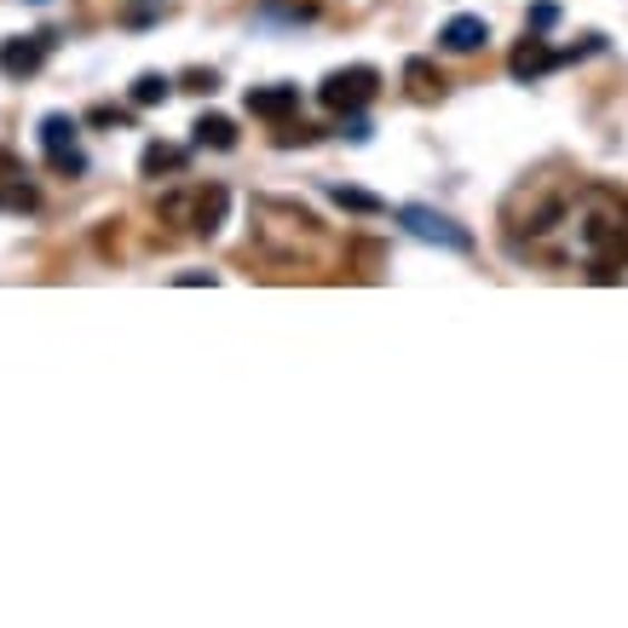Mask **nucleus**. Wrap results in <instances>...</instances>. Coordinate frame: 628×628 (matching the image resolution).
<instances>
[{
    "mask_svg": "<svg viewBox=\"0 0 628 628\" xmlns=\"http://www.w3.org/2000/svg\"><path fill=\"white\" fill-rule=\"evenodd\" d=\"M571 237L582 248V259H611V266H628V196L611 185H582L571 196Z\"/></svg>",
    "mask_w": 628,
    "mask_h": 628,
    "instance_id": "nucleus-1",
    "label": "nucleus"
},
{
    "mask_svg": "<svg viewBox=\"0 0 628 628\" xmlns=\"http://www.w3.org/2000/svg\"><path fill=\"white\" fill-rule=\"evenodd\" d=\"M254 243L266 248L277 266H306V259L323 254L328 230L312 208L301 203H277V196H259L254 203Z\"/></svg>",
    "mask_w": 628,
    "mask_h": 628,
    "instance_id": "nucleus-2",
    "label": "nucleus"
},
{
    "mask_svg": "<svg viewBox=\"0 0 628 628\" xmlns=\"http://www.w3.org/2000/svg\"><path fill=\"white\" fill-rule=\"evenodd\" d=\"M225 208H230V190L225 185H185L174 196H161V219L168 225H185L196 230V237H214V230L225 225Z\"/></svg>",
    "mask_w": 628,
    "mask_h": 628,
    "instance_id": "nucleus-3",
    "label": "nucleus"
},
{
    "mask_svg": "<svg viewBox=\"0 0 628 628\" xmlns=\"http://www.w3.org/2000/svg\"><path fill=\"white\" fill-rule=\"evenodd\" d=\"M375 92H381V70H370V63H352V70H335V76H323V87H317L323 110H341V116L363 110Z\"/></svg>",
    "mask_w": 628,
    "mask_h": 628,
    "instance_id": "nucleus-4",
    "label": "nucleus"
},
{
    "mask_svg": "<svg viewBox=\"0 0 628 628\" xmlns=\"http://www.w3.org/2000/svg\"><path fill=\"white\" fill-rule=\"evenodd\" d=\"M399 225L410 230V237H421V243H444V248H455V254L473 248V230H461L450 214H433V208H421V203L399 208Z\"/></svg>",
    "mask_w": 628,
    "mask_h": 628,
    "instance_id": "nucleus-5",
    "label": "nucleus"
},
{
    "mask_svg": "<svg viewBox=\"0 0 628 628\" xmlns=\"http://www.w3.org/2000/svg\"><path fill=\"white\" fill-rule=\"evenodd\" d=\"M47 52H52V36H7V41H0V76H7V81H29L47 63Z\"/></svg>",
    "mask_w": 628,
    "mask_h": 628,
    "instance_id": "nucleus-6",
    "label": "nucleus"
},
{
    "mask_svg": "<svg viewBox=\"0 0 628 628\" xmlns=\"http://www.w3.org/2000/svg\"><path fill=\"white\" fill-rule=\"evenodd\" d=\"M294 110H301V87H248V116L288 121Z\"/></svg>",
    "mask_w": 628,
    "mask_h": 628,
    "instance_id": "nucleus-7",
    "label": "nucleus"
},
{
    "mask_svg": "<svg viewBox=\"0 0 628 628\" xmlns=\"http://www.w3.org/2000/svg\"><path fill=\"white\" fill-rule=\"evenodd\" d=\"M559 63V52L542 41V36H531V41H519L513 47V58H508V70H513V81H537V76H548Z\"/></svg>",
    "mask_w": 628,
    "mask_h": 628,
    "instance_id": "nucleus-8",
    "label": "nucleus"
},
{
    "mask_svg": "<svg viewBox=\"0 0 628 628\" xmlns=\"http://www.w3.org/2000/svg\"><path fill=\"white\" fill-rule=\"evenodd\" d=\"M439 41H444L450 52H479V47L490 41V23L473 18V12H461V18H450V23L439 29Z\"/></svg>",
    "mask_w": 628,
    "mask_h": 628,
    "instance_id": "nucleus-9",
    "label": "nucleus"
},
{
    "mask_svg": "<svg viewBox=\"0 0 628 628\" xmlns=\"http://www.w3.org/2000/svg\"><path fill=\"white\" fill-rule=\"evenodd\" d=\"M404 87H410L415 105H439L444 98V76L433 70V58H410L404 63Z\"/></svg>",
    "mask_w": 628,
    "mask_h": 628,
    "instance_id": "nucleus-10",
    "label": "nucleus"
},
{
    "mask_svg": "<svg viewBox=\"0 0 628 628\" xmlns=\"http://www.w3.org/2000/svg\"><path fill=\"white\" fill-rule=\"evenodd\" d=\"M190 145L196 150H230V145H237V121H230V116H203L190 127Z\"/></svg>",
    "mask_w": 628,
    "mask_h": 628,
    "instance_id": "nucleus-11",
    "label": "nucleus"
},
{
    "mask_svg": "<svg viewBox=\"0 0 628 628\" xmlns=\"http://www.w3.org/2000/svg\"><path fill=\"white\" fill-rule=\"evenodd\" d=\"M36 203H41V190L29 185V174L0 179V214H36Z\"/></svg>",
    "mask_w": 628,
    "mask_h": 628,
    "instance_id": "nucleus-12",
    "label": "nucleus"
},
{
    "mask_svg": "<svg viewBox=\"0 0 628 628\" xmlns=\"http://www.w3.org/2000/svg\"><path fill=\"white\" fill-rule=\"evenodd\" d=\"M179 168H185V150H179V145H145V156H139V174H145V179L179 174Z\"/></svg>",
    "mask_w": 628,
    "mask_h": 628,
    "instance_id": "nucleus-13",
    "label": "nucleus"
},
{
    "mask_svg": "<svg viewBox=\"0 0 628 628\" xmlns=\"http://www.w3.org/2000/svg\"><path fill=\"white\" fill-rule=\"evenodd\" d=\"M41 145H47V156H58V150H76V116H63V110L41 116Z\"/></svg>",
    "mask_w": 628,
    "mask_h": 628,
    "instance_id": "nucleus-14",
    "label": "nucleus"
},
{
    "mask_svg": "<svg viewBox=\"0 0 628 628\" xmlns=\"http://www.w3.org/2000/svg\"><path fill=\"white\" fill-rule=\"evenodd\" d=\"M168 92H174V81H168V76H161V70H145V76L134 81V105H139V110H150V105H161Z\"/></svg>",
    "mask_w": 628,
    "mask_h": 628,
    "instance_id": "nucleus-15",
    "label": "nucleus"
},
{
    "mask_svg": "<svg viewBox=\"0 0 628 628\" xmlns=\"http://www.w3.org/2000/svg\"><path fill=\"white\" fill-rule=\"evenodd\" d=\"M328 196H335L341 208H352V214H386V203H381V196H370V190H352V185H328Z\"/></svg>",
    "mask_w": 628,
    "mask_h": 628,
    "instance_id": "nucleus-16",
    "label": "nucleus"
},
{
    "mask_svg": "<svg viewBox=\"0 0 628 628\" xmlns=\"http://www.w3.org/2000/svg\"><path fill=\"white\" fill-rule=\"evenodd\" d=\"M47 168L52 174H87V156L81 150H58V156H47Z\"/></svg>",
    "mask_w": 628,
    "mask_h": 628,
    "instance_id": "nucleus-17",
    "label": "nucleus"
},
{
    "mask_svg": "<svg viewBox=\"0 0 628 628\" xmlns=\"http://www.w3.org/2000/svg\"><path fill=\"white\" fill-rule=\"evenodd\" d=\"M87 121H92V127H127L134 116H127V110H116V105H98V110H87Z\"/></svg>",
    "mask_w": 628,
    "mask_h": 628,
    "instance_id": "nucleus-18",
    "label": "nucleus"
},
{
    "mask_svg": "<svg viewBox=\"0 0 628 628\" xmlns=\"http://www.w3.org/2000/svg\"><path fill=\"white\" fill-rule=\"evenodd\" d=\"M553 23H559V7H553V0H537V7H531V29L542 36V29H553Z\"/></svg>",
    "mask_w": 628,
    "mask_h": 628,
    "instance_id": "nucleus-19",
    "label": "nucleus"
},
{
    "mask_svg": "<svg viewBox=\"0 0 628 628\" xmlns=\"http://www.w3.org/2000/svg\"><path fill=\"white\" fill-rule=\"evenodd\" d=\"M214 87H219L214 70H185V92H214Z\"/></svg>",
    "mask_w": 628,
    "mask_h": 628,
    "instance_id": "nucleus-20",
    "label": "nucleus"
},
{
    "mask_svg": "<svg viewBox=\"0 0 628 628\" xmlns=\"http://www.w3.org/2000/svg\"><path fill=\"white\" fill-rule=\"evenodd\" d=\"M312 139H317V127H306V121H301V127H283V134H277V145H312Z\"/></svg>",
    "mask_w": 628,
    "mask_h": 628,
    "instance_id": "nucleus-21",
    "label": "nucleus"
},
{
    "mask_svg": "<svg viewBox=\"0 0 628 628\" xmlns=\"http://www.w3.org/2000/svg\"><path fill=\"white\" fill-rule=\"evenodd\" d=\"M12 174H23V168H18V156H12L7 145H0V179H12Z\"/></svg>",
    "mask_w": 628,
    "mask_h": 628,
    "instance_id": "nucleus-22",
    "label": "nucleus"
},
{
    "mask_svg": "<svg viewBox=\"0 0 628 628\" xmlns=\"http://www.w3.org/2000/svg\"><path fill=\"white\" fill-rule=\"evenodd\" d=\"M346 139H370V121H363L357 110H352V121H346Z\"/></svg>",
    "mask_w": 628,
    "mask_h": 628,
    "instance_id": "nucleus-23",
    "label": "nucleus"
},
{
    "mask_svg": "<svg viewBox=\"0 0 628 628\" xmlns=\"http://www.w3.org/2000/svg\"><path fill=\"white\" fill-rule=\"evenodd\" d=\"M179 283L185 288H203V283H214V272H179Z\"/></svg>",
    "mask_w": 628,
    "mask_h": 628,
    "instance_id": "nucleus-24",
    "label": "nucleus"
}]
</instances>
